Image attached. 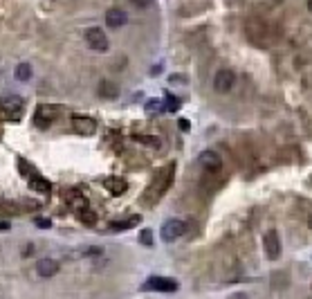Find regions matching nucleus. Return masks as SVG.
Masks as SVG:
<instances>
[{"label": "nucleus", "instance_id": "obj_1", "mask_svg": "<svg viewBox=\"0 0 312 299\" xmlns=\"http://www.w3.org/2000/svg\"><path fill=\"white\" fill-rule=\"evenodd\" d=\"M83 38H85V45H88L92 52L104 54V52H108V48H110V41H108V36L104 34L101 27H88L85 34H83Z\"/></svg>", "mask_w": 312, "mask_h": 299}, {"label": "nucleus", "instance_id": "obj_2", "mask_svg": "<svg viewBox=\"0 0 312 299\" xmlns=\"http://www.w3.org/2000/svg\"><path fill=\"white\" fill-rule=\"evenodd\" d=\"M186 232V223L180 218H169L164 220V225H162V241L164 243H173V241H178L180 236H184Z\"/></svg>", "mask_w": 312, "mask_h": 299}, {"label": "nucleus", "instance_id": "obj_3", "mask_svg": "<svg viewBox=\"0 0 312 299\" xmlns=\"http://www.w3.org/2000/svg\"><path fill=\"white\" fill-rule=\"evenodd\" d=\"M234 85H236V75H234V70H229V68L218 70L216 77H213V90L220 92V95H227Z\"/></svg>", "mask_w": 312, "mask_h": 299}, {"label": "nucleus", "instance_id": "obj_4", "mask_svg": "<svg viewBox=\"0 0 312 299\" xmlns=\"http://www.w3.org/2000/svg\"><path fill=\"white\" fill-rule=\"evenodd\" d=\"M144 290H155V293H175L180 288L175 279H169V277H151L144 281L142 286Z\"/></svg>", "mask_w": 312, "mask_h": 299}, {"label": "nucleus", "instance_id": "obj_5", "mask_svg": "<svg viewBox=\"0 0 312 299\" xmlns=\"http://www.w3.org/2000/svg\"><path fill=\"white\" fill-rule=\"evenodd\" d=\"M58 110L54 106H50V104H41V106H36V110H34V124L41 128H48L50 124L56 119Z\"/></svg>", "mask_w": 312, "mask_h": 299}, {"label": "nucleus", "instance_id": "obj_6", "mask_svg": "<svg viewBox=\"0 0 312 299\" xmlns=\"http://www.w3.org/2000/svg\"><path fill=\"white\" fill-rule=\"evenodd\" d=\"M263 247H265V254H267V259L270 261H276L281 256V239H279V232L270 230L265 232L263 236Z\"/></svg>", "mask_w": 312, "mask_h": 299}, {"label": "nucleus", "instance_id": "obj_7", "mask_svg": "<svg viewBox=\"0 0 312 299\" xmlns=\"http://www.w3.org/2000/svg\"><path fill=\"white\" fill-rule=\"evenodd\" d=\"M198 160H200L202 169L209 171V173H218V171L222 169V158L216 153V151H202Z\"/></svg>", "mask_w": 312, "mask_h": 299}, {"label": "nucleus", "instance_id": "obj_8", "mask_svg": "<svg viewBox=\"0 0 312 299\" xmlns=\"http://www.w3.org/2000/svg\"><path fill=\"white\" fill-rule=\"evenodd\" d=\"M128 23V16L126 11L119 9V7H112V9L106 11V25L110 27V29H119V27H124Z\"/></svg>", "mask_w": 312, "mask_h": 299}, {"label": "nucleus", "instance_id": "obj_9", "mask_svg": "<svg viewBox=\"0 0 312 299\" xmlns=\"http://www.w3.org/2000/svg\"><path fill=\"white\" fill-rule=\"evenodd\" d=\"M58 272V261H54V259H38L36 261V274L38 277H43V279H50V277H54V274Z\"/></svg>", "mask_w": 312, "mask_h": 299}, {"label": "nucleus", "instance_id": "obj_10", "mask_svg": "<svg viewBox=\"0 0 312 299\" xmlns=\"http://www.w3.org/2000/svg\"><path fill=\"white\" fill-rule=\"evenodd\" d=\"M72 128L81 135H92L97 131V122L90 117H79L77 115V117H72Z\"/></svg>", "mask_w": 312, "mask_h": 299}, {"label": "nucleus", "instance_id": "obj_11", "mask_svg": "<svg viewBox=\"0 0 312 299\" xmlns=\"http://www.w3.org/2000/svg\"><path fill=\"white\" fill-rule=\"evenodd\" d=\"M104 187H106L112 196H122V193L128 189V182L124 180V178L112 176V178H106V180H104Z\"/></svg>", "mask_w": 312, "mask_h": 299}, {"label": "nucleus", "instance_id": "obj_12", "mask_svg": "<svg viewBox=\"0 0 312 299\" xmlns=\"http://www.w3.org/2000/svg\"><path fill=\"white\" fill-rule=\"evenodd\" d=\"M99 97H104V99H117V97H119V88H117L115 83H110V81H101Z\"/></svg>", "mask_w": 312, "mask_h": 299}, {"label": "nucleus", "instance_id": "obj_13", "mask_svg": "<svg viewBox=\"0 0 312 299\" xmlns=\"http://www.w3.org/2000/svg\"><path fill=\"white\" fill-rule=\"evenodd\" d=\"M137 223H139L137 216L126 218V220H112V223L108 225V230H112V232H124V230H130V227H135Z\"/></svg>", "mask_w": 312, "mask_h": 299}, {"label": "nucleus", "instance_id": "obj_14", "mask_svg": "<svg viewBox=\"0 0 312 299\" xmlns=\"http://www.w3.org/2000/svg\"><path fill=\"white\" fill-rule=\"evenodd\" d=\"M23 106V97H2L0 99V108L5 110H21Z\"/></svg>", "mask_w": 312, "mask_h": 299}, {"label": "nucleus", "instance_id": "obj_15", "mask_svg": "<svg viewBox=\"0 0 312 299\" xmlns=\"http://www.w3.org/2000/svg\"><path fill=\"white\" fill-rule=\"evenodd\" d=\"M14 77L18 81H29L32 79V65L29 63H18L16 70H14Z\"/></svg>", "mask_w": 312, "mask_h": 299}, {"label": "nucleus", "instance_id": "obj_16", "mask_svg": "<svg viewBox=\"0 0 312 299\" xmlns=\"http://www.w3.org/2000/svg\"><path fill=\"white\" fill-rule=\"evenodd\" d=\"M29 189L32 191H41V193H50L52 191V185L48 180H43V178H34V180H29Z\"/></svg>", "mask_w": 312, "mask_h": 299}, {"label": "nucleus", "instance_id": "obj_17", "mask_svg": "<svg viewBox=\"0 0 312 299\" xmlns=\"http://www.w3.org/2000/svg\"><path fill=\"white\" fill-rule=\"evenodd\" d=\"M79 218H81V223H85V225H95L97 223V214L92 212L90 207H79Z\"/></svg>", "mask_w": 312, "mask_h": 299}, {"label": "nucleus", "instance_id": "obj_18", "mask_svg": "<svg viewBox=\"0 0 312 299\" xmlns=\"http://www.w3.org/2000/svg\"><path fill=\"white\" fill-rule=\"evenodd\" d=\"M164 110V102L162 99H151L146 102V112H162Z\"/></svg>", "mask_w": 312, "mask_h": 299}, {"label": "nucleus", "instance_id": "obj_19", "mask_svg": "<svg viewBox=\"0 0 312 299\" xmlns=\"http://www.w3.org/2000/svg\"><path fill=\"white\" fill-rule=\"evenodd\" d=\"M139 243H142V245H153V234H151V230L139 232Z\"/></svg>", "mask_w": 312, "mask_h": 299}, {"label": "nucleus", "instance_id": "obj_20", "mask_svg": "<svg viewBox=\"0 0 312 299\" xmlns=\"http://www.w3.org/2000/svg\"><path fill=\"white\" fill-rule=\"evenodd\" d=\"M166 108H169V110H178V108H180V99L173 95H166Z\"/></svg>", "mask_w": 312, "mask_h": 299}, {"label": "nucleus", "instance_id": "obj_21", "mask_svg": "<svg viewBox=\"0 0 312 299\" xmlns=\"http://www.w3.org/2000/svg\"><path fill=\"white\" fill-rule=\"evenodd\" d=\"M132 7H137V9H148V7L153 5V0H130Z\"/></svg>", "mask_w": 312, "mask_h": 299}, {"label": "nucleus", "instance_id": "obj_22", "mask_svg": "<svg viewBox=\"0 0 312 299\" xmlns=\"http://www.w3.org/2000/svg\"><path fill=\"white\" fill-rule=\"evenodd\" d=\"M139 142H142V144H153V146H157V139H155V137H139Z\"/></svg>", "mask_w": 312, "mask_h": 299}, {"label": "nucleus", "instance_id": "obj_23", "mask_svg": "<svg viewBox=\"0 0 312 299\" xmlns=\"http://www.w3.org/2000/svg\"><path fill=\"white\" fill-rule=\"evenodd\" d=\"M36 225H38V227H50L52 223H50L48 218H36Z\"/></svg>", "mask_w": 312, "mask_h": 299}, {"label": "nucleus", "instance_id": "obj_24", "mask_svg": "<svg viewBox=\"0 0 312 299\" xmlns=\"http://www.w3.org/2000/svg\"><path fill=\"white\" fill-rule=\"evenodd\" d=\"M229 299H249V295L247 293H234Z\"/></svg>", "mask_w": 312, "mask_h": 299}, {"label": "nucleus", "instance_id": "obj_25", "mask_svg": "<svg viewBox=\"0 0 312 299\" xmlns=\"http://www.w3.org/2000/svg\"><path fill=\"white\" fill-rule=\"evenodd\" d=\"M178 124H180V128H182V131H189V128H191L189 119H180V122H178Z\"/></svg>", "mask_w": 312, "mask_h": 299}, {"label": "nucleus", "instance_id": "obj_26", "mask_svg": "<svg viewBox=\"0 0 312 299\" xmlns=\"http://www.w3.org/2000/svg\"><path fill=\"white\" fill-rule=\"evenodd\" d=\"M171 81H182V83H186L189 79H186V77H182V75H173V77H171Z\"/></svg>", "mask_w": 312, "mask_h": 299}, {"label": "nucleus", "instance_id": "obj_27", "mask_svg": "<svg viewBox=\"0 0 312 299\" xmlns=\"http://www.w3.org/2000/svg\"><path fill=\"white\" fill-rule=\"evenodd\" d=\"M0 230H9V223H7V220H0Z\"/></svg>", "mask_w": 312, "mask_h": 299}, {"label": "nucleus", "instance_id": "obj_28", "mask_svg": "<svg viewBox=\"0 0 312 299\" xmlns=\"http://www.w3.org/2000/svg\"><path fill=\"white\" fill-rule=\"evenodd\" d=\"M308 227H310V230H312V214H310V216H308Z\"/></svg>", "mask_w": 312, "mask_h": 299}, {"label": "nucleus", "instance_id": "obj_29", "mask_svg": "<svg viewBox=\"0 0 312 299\" xmlns=\"http://www.w3.org/2000/svg\"><path fill=\"white\" fill-rule=\"evenodd\" d=\"M308 9H310V11H312V0H308Z\"/></svg>", "mask_w": 312, "mask_h": 299}]
</instances>
